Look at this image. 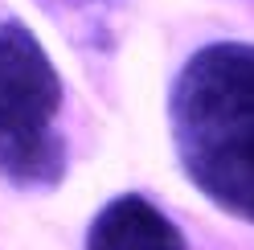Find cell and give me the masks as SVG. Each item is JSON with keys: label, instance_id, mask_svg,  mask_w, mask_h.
<instances>
[{"label": "cell", "instance_id": "obj_1", "mask_svg": "<svg viewBox=\"0 0 254 250\" xmlns=\"http://www.w3.org/2000/svg\"><path fill=\"white\" fill-rule=\"evenodd\" d=\"M168 127L193 189L254 226V45L213 41L181 66Z\"/></svg>", "mask_w": 254, "mask_h": 250}, {"label": "cell", "instance_id": "obj_2", "mask_svg": "<svg viewBox=\"0 0 254 250\" xmlns=\"http://www.w3.org/2000/svg\"><path fill=\"white\" fill-rule=\"evenodd\" d=\"M62 74L25 21H0V177L21 193H50L66 181Z\"/></svg>", "mask_w": 254, "mask_h": 250}, {"label": "cell", "instance_id": "obj_3", "mask_svg": "<svg viewBox=\"0 0 254 250\" xmlns=\"http://www.w3.org/2000/svg\"><path fill=\"white\" fill-rule=\"evenodd\" d=\"M86 250H189L181 226L139 193H119L90 217Z\"/></svg>", "mask_w": 254, "mask_h": 250}, {"label": "cell", "instance_id": "obj_4", "mask_svg": "<svg viewBox=\"0 0 254 250\" xmlns=\"http://www.w3.org/2000/svg\"><path fill=\"white\" fill-rule=\"evenodd\" d=\"M66 4H99V0H66Z\"/></svg>", "mask_w": 254, "mask_h": 250}]
</instances>
